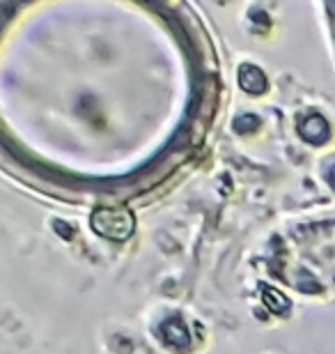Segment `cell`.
<instances>
[{
    "instance_id": "9",
    "label": "cell",
    "mask_w": 335,
    "mask_h": 354,
    "mask_svg": "<svg viewBox=\"0 0 335 354\" xmlns=\"http://www.w3.org/2000/svg\"><path fill=\"white\" fill-rule=\"evenodd\" d=\"M326 180H329V184L335 189V166H331V171L326 173Z\"/></svg>"
},
{
    "instance_id": "6",
    "label": "cell",
    "mask_w": 335,
    "mask_h": 354,
    "mask_svg": "<svg viewBox=\"0 0 335 354\" xmlns=\"http://www.w3.org/2000/svg\"><path fill=\"white\" fill-rule=\"evenodd\" d=\"M255 129H260V118L253 115V113H244L234 120V131L237 133H251Z\"/></svg>"
},
{
    "instance_id": "5",
    "label": "cell",
    "mask_w": 335,
    "mask_h": 354,
    "mask_svg": "<svg viewBox=\"0 0 335 354\" xmlns=\"http://www.w3.org/2000/svg\"><path fill=\"white\" fill-rule=\"evenodd\" d=\"M262 299H265V306L271 310V313H278V315H287L289 308H291V301L285 297L280 290H274V288H262Z\"/></svg>"
},
{
    "instance_id": "2",
    "label": "cell",
    "mask_w": 335,
    "mask_h": 354,
    "mask_svg": "<svg viewBox=\"0 0 335 354\" xmlns=\"http://www.w3.org/2000/svg\"><path fill=\"white\" fill-rule=\"evenodd\" d=\"M161 343L168 345L170 350L184 352L191 348V334L180 317H170L161 324Z\"/></svg>"
},
{
    "instance_id": "4",
    "label": "cell",
    "mask_w": 335,
    "mask_h": 354,
    "mask_svg": "<svg viewBox=\"0 0 335 354\" xmlns=\"http://www.w3.org/2000/svg\"><path fill=\"white\" fill-rule=\"evenodd\" d=\"M239 86L248 95H265L269 88V81L265 72L255 65H241L239 67Z\"/></svg>"
},
{
    "instance_id": "8",
    "label": "cell",
    "mask_w": 335,
    "mask_h": 354,
    "mask_svg": "<svg viewBox=\"0 0 335 354\" xmlns=\"http://www.w3.org/2000/svg\"><path fill=\"white\" fill-rule=\"evenodd\" d=\"M55 230L62 232V237H65V239H69V237H71V230H69L67 225L62 223V221H55Z\"/></svg>"
},
{
    "instance_id": "7",
    "label": "cell",
    "mask_w": 335,
    "mask_h": 354,
    "mask_svg": "<svg viewBox=\"0 0 335 354\" xmlns=\"http://www.w3.org/2000/svg\"><path fill=\"white\" fill-rule=\"evenodd\" d=\"M305 279H308V274H301V276H298V283H296L298 290H303V292H319V290H322V288H319V283H315V281H305Z\"/></svg>"
},
{
    "instance_id": "3",
    "label": "cell",
    "mask_w": 335,
    "mask_h": 354,
    "mask_svg": "<svg viewBox=\"0 0 335 354\" xmlns=\"http://www.w3.org/2000/svg\"><path fill=\"white\" fill-rule=\"evenodd\" d=\"M301 138L310 145H324L331 138V127L326 122V118H322L319 113H312L301 122Z\"/></svg>"
},
{
    "instance_id": "1",
    "label": "cell",
    "mask_w": 335,
    "mask_h": 354,
    "mask_svg": "<svg viewBox=\"0 0 335 354\" xmlns=\"http://www.w3.org/2000/svg\"><path fill=\"white\" fill-rule=\"evenodd\" d=\"M90 225L99 237L113 239V242H126L135 230V218L124 207H99L92 212Z\"/></svg>"
}]
</instances>
